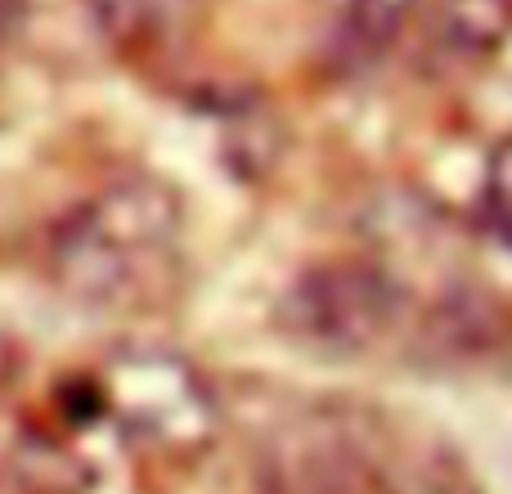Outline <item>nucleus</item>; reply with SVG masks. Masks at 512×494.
Returning <instances> with one entry per match:
<instances>
[{"label":"nucleus","mask_w":512,"mask_h":494,"mask_svg":"<svg viewBox=\"0 0 512 494\" xmlns=\"http://www.w3.org/2000/svg\"><path fill=\"white\" fill-rule=\"evenodd\" d=\"M185 207L162 180H117L50 239V274L81 306H140L180 261Z\"/></svg>","instance_id":"nucleus-1"},{"label":"nucleus","mask_w":512,"mask_h":494,"mask_svg":"<svg viewBox=\"0 0 512 494\" xmlns=\"http://www.w3.org/2000/svg\"><path fill=\"white\" fill-rule=\"evenodd\" d=\"M95 409L131 450L162 463H194L221 436L212 382L176 351L122 346L95 373Z\"/></svg>","instance_id":"nucleus-2"},{"label":"nucleus","mask_w":512,"mask_h":494,"mask_svg":"<svg viewBox=\"0 0 512 494\" xmlns=\"http://www.w3.org/2000/svg\"><path fill=\"white\" fill-rule=\"evenodd\" d=\"M405 315V292L373 261H319L292 279L279 328L319 355H364Z\"/></svg>","instance_id":"nucleus-3"},{"label":"nucleus","mask_w":512,"mask_h":494,"mask_svg":"<svg viewBox=\"0 0 512 494\" xmlns=\"http://www.w3.org/2000/svg\"><path fill=\"white\" fill-rule=\"evenodd\" d=\"M512 36V0H432L423 18V50L432 68L468 72L495 59Z\"/></svg>","instance_id":"nucleus-4"},{"label":"nucleus","mask_w":512,"mask_h":494,"mask_svg":"<svg viewBox=\"0 0 512 494\" xmlns=\"http://www.w3.org/2000/svg\"><path fill=\"white\" fill-rule=\"evenodd\" d=\"M86 14L113 50L153 59L189 41L198 0H86Z\"/></svg>","instance_id":"nucleus-5"},{"label":"nucleus","mask_w":512,"mask_h":494,"mask_svg":"<svg viewBox=\"0 0 512 494\" xmlns=\"http://www.w3.org/2000/svg\"><path fill=\"white\" fill-rule=\"evenodd\" d=\"M418 0H346L342 45L351 54H378L400 36Z\"/></svg>","instance_id":"nucleus-6"},{"label":"nucleus","mask_w":512,"mask_h":494,"mask_svg":"<svg viewBox=\"0 0 512 494\" xmlns=\"http://www.w3.org/2000/svg\"><path fill=\"white\" fill-rule=\"evenodd\" d=\"M486 216L499 230V239L512 247V135L495 149L486 171Z\"/></svg>","instance_id":"nucleus-7"}]
</instances>
